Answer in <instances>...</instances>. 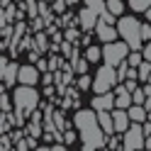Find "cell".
<instances>
[{"label":"cell","mask_w":151,"mask_h":151,"mask_svg":"<svg viewBox=\"0 0 151 151\" xmlns=\"http://www.w3.org/2000/svg\"><path fill=\"white\" fill-rule=\"evenodd\" d=\"M76 129L81 132V141L86 151H95L105 146V134L98 124V112L95 110H78L73 117Z\"/></svg>","instance_id":"obj_1"},{"label":"cell","mask_w":151,"mask_h":151,"mask_svg":"<svg viewBox=\"0 0 151 151\" xmlns=\"http://www.w3.org/2000/svg\"><path fill=\"white\" fill-rule=\"evenodd\" d=\"M117 34L132 51H141V22L137 17H122L117 22Z\"/></svg>","instance_id":"obj_2"},{"label":"cell","mask_w":151,"mask_h":151,"mask_svg":"<svg viewBox=\"0 0 151 151\" xmlns=\"http://www.w3.org/2000/svg\"><path fill=\"white\" fill-rule=\"evenodd\" d=\"M37 105H39V93H37L32 86H22L15 90V107L20 115H29V112L37 110Z\"/></svg>","instance_id":"obj_3"},{"label":"cell","mask_w":151,"mask_h":151,"mask_svg":"<svg viewBox=\"0 0 151 151\" xmlns=\"http://www.w3.org/2000/svg\"><path fill=\"white\" fill-rule=\"evenodd\" d=\"M115 83H117V71H115V66L105 63V66L98 68V73H95L93 90H95V93H107V90L115 88Z\"/></svg>","instance_id":"obj_4"},{"label":"cell","mask_w":151,"mask_h":151,"mask_svg":"<svg viewBox=\"0 0 151 151\" xmlns=\"http://www.w3.org/2000/svg\"><path fill=\"white\" fill-rule=\"evenodd\" d=\"M122 134H124V139H122V149H124V151L144 149V132H141V122H132Z\"/></svg>","instance_id":"obj_5"},{"label":"cell","mask_w":151,"mask_h":151,"mask_svg":"<svg viewBox=\"0 0 151 151\" xmlns=\"http://www.w3.org/2000/svg\"><path fill=\"white\" fill-rule=\"evenodd\" d=\"M127 54H129L127 42H107L105 49H102V59H105V63H110V66H119L127 59Z\"/></svg>","instance_id":"obj_6"},{"label":"cell","mask_w":151,"mask_h":151,"mask_svg":"<svg viewBox=\"0 0 151 151\" xmlns=\"http://www.w3.org/2000/svg\"><path fill=\"white\" fill-rule=\"evenodd\" d=\"M95 32H98V37H100L105 44H107V42H115L117 37H119V34H117V27H112V24H107V22H102L100 17H98V22H95Z\"/></svg>","instance_id":"obj_7"},{"label":"cell","mask_w":151,"mask_h":151,"mask_svg":"<svg viewBox=\"0 0 151 151\" xmlns=\"http://www.w3.org/2000/svg\"><path fill=\"white\" fill-rule=\"evenodd\" d=\"M110 115H112V124H115V132H119V134L132 124V119H129V115H127V110H119V107L115 110V107H112V110H110Z\"/></svg>","instance_id":"obj_8"},{"label":"cell","mask_w":151,"mask_h":151,"mask_svg":"<svg viewBox=\"0 0 151 151\" xmlns=\"http://www.w3.org/2000/svg\"><path fill=\"white\" fill-rule=\"evenodd\" d=\"M17 81L24 83V86H34V83L39 81V71H37L34 66H20V68H17Z\"/></svg>","instance_id":"obj_9"},{"label":"cell","mask_w":151,"mask_h":151,"mask_svg":"<svg viewBox=\"0 0 151 151\" xmlns=\"http://www.w3.org/2000/svg\"><path fill=\"white\" fill-rule=\"evenodd\" d=\"M78 22H81V27L83 29H95V22H98V12L93 10V7H83V10L78 12Z\"/></svg>","instance_id":"obj_10"},{"label":"cell","mask_w":151,"mask_h":151,"mask_svg":"<svg viewBox=\"0 0 151 151\" xmlns=\"http://www.w3.org/2000/svg\"><path fill=\"white\" fill-rule=\"evenodd\" d=\"M112 107H115V95H112V90L98 93V95L93 98V110H112Z\"/></svg>","instance_id":"obj_11"},{"label":"cell","mask_w":151,"mask_h":151,"mask_svg":"<svg viewBox=\"0 0 151 151\" xmlns=\"http://www.w3.org/2000/svg\"><path fill=\"white\" fill-rule=\"evenodd\" d=\"M98 112V124L102 129V134L105 137H112L115 134V124H112V115H110V110H95Z\"/></svg>","instance_id":"obj_12"},{"label":"cell","mask_w":151,"mask_h":151,"mask_svg":"<svg viewBox=\"0 0 151 151\" xmlns=\"http://www.w3.org/2000/svg\"><path fill=\"white\" fill-rule=\"evenodd\" d=\"M132 105V93L122 86V88H117V95H115V107H119V110H127Z\"/></svg>","instance_id":"obj_13"},{"label":"cell","mask_w":151,"mask_h":151,"mask_svg":"<svg viewBox=\"0 0 151 151\" xmlns=\"http://www.w3.org/2000/svg\"><path fill=\"white\" fill-rule=\"evenodd\" d=\"M127 115L132 122H144L146 119V107L144 105H137V102H132V105L127 107Z\"/></svg>","instance_id":"obj_14"},{"label":"cell","mask_w":151,"mask_h":151,"mask_svg":"<svg viewBox=\"0 0 151 151\" xmlns=\"http://www.w3.org/2000/svg\"><path fill=\"white\" fill-rule=\"evenodd\" d=\"M17 68H20V66L17 63H7L5 66V71H3V76H0V78H3L7 86H12V83L17 81Z\"/></svg>","instance_id":"obj_15"},{"label":"cell","mask_w":151,"mask_h":151,"mask_svg":"<svg viewBox=\"0 0 151 151\" xmlns=\"http://www.w3.org/2000/svg\"><path fill=\"white\" fill-rule=\"evenodd\" d=\"M149 73H151V61H141L137 66V81H149Z\"/></svg>","instance_id":"obj_16"},{"label":"cell","mask_w":151,"mask_h":151,"mask_svg":"<svg viewBox=\"0 0 151 151\" xmlns=\"http://www.w3.org/2000/svg\"><path fill=\"white\" fill-rule=\"evenodd\" d=\"M105 7H107V12H112L115 17L124 12V3H122V0H107V3H105Z\"/></svg>","instance_id":"obj_17"},{"label":"cell","mask_w":151,"mask_h":151,"mask_svg":"<svg viewBox=\"0 0 151 151\" xmlns=\"http://www.w3.org/2000/svg\"><path fill=\"white\" fill-rule=\"evenodd\" d=\"M100 59H102V49H100V46H88V49H86V61L95 63Z\"/></svg>","instance_id":"obj_18"},{"label":"cell","mask_w":151,"mask_h":151,"mask_svg":"<svg viewBox=\"0 0 151 151\" xmlns=\"http://www.w3.org/2000/svg\"><path fill=\"white\" fill-rule=\"evenodd\" d=\"M129 7L134 12H146L151 7V0H129Z\"/></svg>","instance_id":"obj_19"},{"label":"cell","mask_w":151,"mask_h":151,"mask_svg":"<svg viewBox=\"0 0 151 151\" xmlns=\"http://www.w3.org/2000/svg\"><path fill=\"white\" fill-rule=\"evenodd\" d=\"M86 5H88V7H93V10L98 12V17L107 10V7H105V0H86Z\"/></svg>","instance_id":"obj_20"},{"label":"cell","mask_w":151,"mask_h":151,"mask_svg":"<svg viewBox=\"0 0 151 151\" xmlns=\"http://www.w3.org/2000/svg\"><path fill=\"white\" fill-rule=\"evenodd\" d=\"M132 102H137V105H144V88L132 90Z\"/></svg>","instance_id":"obj_21"},{"label":"cell","mask_w":151,"mask_h":151,"mask_svg":"<svg viewBox=\"0 0 151 151\" xmlns=\"http://www.w3.org/2000/svg\"><path fill=\"white\" fill-rule=\"evenodd\" d=\"M127 63H129V66H139V63H141V51H132V54H127Z\"/></svg>","instance_id":"obj_22"},{"label":"cell","mask_w":151,"mask_h":151,"mask_svg":"<svg viewBox=\"0 0 151 151\" xmlns=\"http://www.w3.org/2000/svg\"><path fill=\"white\" fill-rule=\"evenodd\" d=\"M144 107H146V110L151 107V83L144 88Z\"/></svg>","instance_id":"obj_23"},{"label":"cell","mask_w":151,"mask_h":151,"mask_svg":"<svg viewBox=\"0 0 151 151\" xmlns=\"http://www.w3.org/2000/svg\"><path fill=\"white\" fill-rule=\"evenodd\" d=\"M141 39L151 42V22H149V24H141Z\"/></svg>","instance_id":"obj_24"},{"label":"cell","mask_w":151,"mask_h":151,"mask_svg":"<svg viewBox=\"0 0 151 151\" xmlns=\"http://www.w3.org/2000/svg\"><path fill=\"white\" fill-rule=\"evenodd\" d=\"M78 88H81V90L90 88V78H88V76H81V78H78Z\"/></svg>","instance_id":"obj_25"},{"label":"cell","mask_w":151,"mask_h":151,"mask_svg":"<svg viewBox=\"0 0 151 151\" xmlns=\"http://www.w3.org/2000/svg\"><path fill=\"white\" fill-rule=\"evenodd\" d=\"M141 56H144L146 61H151V42H149L146 46H141Z\"/></svg>","instance_id":"obj_26"},{"label":"cell","mask_w":151,"mask_h":151,"mask_svg":"<svg viewBox=\"0 0 151 151\" xmlns=\"http://www.w3.org/2000/svg\"><path fill=\"white\" fill-rule=\"evenodd\" d=\"M0 110H5V112H7V110H10V100H7L5 95H3V98H0Z\"/></svg>","instance_id":"obj_27"},{"label":"cell","mask_w":151,"mask_h":151,"mask_svg":"<svg viewBox=\"0 0 151 151\" xmlns=\"http://www.w3.org/2000/svg\"><path fill=\"white\" fill-rule=\"evenodd\" d=\"M29 134H32V137H39V134H42L39 124H29Z\"/></svg>","instance_id":"obj_28"},{"label":"cell","mask_w":151,"mask_h":151,"mask_svg":"<svg viewBox=\"0 0 151 151\" xmlns=\"http://www.w3.org/2000/svg\"><path fill=\"white\" fill-rule=\"evenodd\" d=\"M86 68H88L86 61H76V71H78V73H86Z\"/></svg>","instance_id":"obj_29"},{"label":"cell","mask_w":151,"mask_h":151,"mask_svg":"<svg viewBox=\"0 0 151 151\" xmlns=\"http://www.w3.org/2000/svg\"><path fill=\"white\" fill-rule=\"evenodd\" d=\"M27 7H29V15H34V12H37V10H34V7H37L34 0H27Z\"/></svg>","instance_id":"obj_30"},{"label":"cell","mask_w":151,"mask_h":151,"mask_svg":"<svg viewBox=\"0 0 151 151\" xmlns=\"http://www.w3.org/2000/svg\"><path fill=\"white\" fill-rule=\"evenodd\" d=\"M5 66H7V59H5V56H0V76H3V71H5Z\"/></svg>","instance_id":"obj_31"},{"label":"cell","mask_w":151,"mask_h":151,"mask_svg":"<svg viewBox=\"0 0 151 151\" xmlns=\"http://www.w3.org/2000/svg\"><path fill=\"white\" fill-rule=\"evenodd\" d=\"M110 149H122V146H119L117 139H110Z\"/></svg>","instance_id":"obj_32"},{"label":"cell","mask_w":151,"mask_h":151,"mask_svg":"<svg viewBox=\"0 0 151 151\" xmlns=\"http://www.w3.org/2000/svg\"><path fill=\"white\" fill-rule=\"evenodd\" d=\"M146 119H149V122H151V107H149V110H146Z\"/></svg>","instance_id":"obj_33"},{"label":"cell","mask_w":151,"mask_h":151,"mask_svg":"<svg viewBox=\"0 0 151 151\" xmlns=\"http://www.w3.org/2000/svg\"><path fill=\"white\" fill-rule=\"evenodd\" d=\"M146 17H149V22H151V7H149V10H146Z\"/></svg>","instance_id":"obj_34"},{"label":"cell","mask_w":151,"mask_h":151,"mask_svg":"<svg viewBox=\"0 0 151 151\" xmlns=\"http://www.w3.org/2000/svg\"><path fill=\"white\" fill-rule=\"evenodd\" d=\"M149 83H151V73H149Z\"/></svg>","instance_id":"obj_35"}]
</instances>
